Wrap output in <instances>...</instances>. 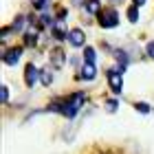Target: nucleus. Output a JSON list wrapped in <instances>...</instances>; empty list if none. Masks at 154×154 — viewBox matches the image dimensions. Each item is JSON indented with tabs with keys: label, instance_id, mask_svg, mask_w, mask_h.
<instances>
[{
	"label": "nucleus",
	"instance_id": "obj_1",
	"mask_svg": "<svg viewBox=\"0 0 154 154\" xmlns=\"http://www.w3.org/2000/svg\"><path fill=\"white\" fill-rule=\"evenodd\" d=\"M84 103H86V95H84V93H75L71 97H66V99H57V101L48 103L46 110H48V112H60L62 117H66V119H75Z\"/></svg>",
	"mask_w": 154,
	"mask_h": 154
},
{
	"label": "nucleus",
	"instance_id": "obj_2",
	"mask_svg": "<svg viewBox=\"0 0 154 154\" xmlns=\"http://www.w3.org/2000/svg\"><path fill=\"white\" fill-rule=\"evenodd\" d=\"M123 73L121 71H117V68H110V71L106 73L108 77V84H110V90H112L115 95H121L123 93Z\"/></svg>",
	"mask_w": 154,
	"mask_h": 154
},
{
	"label": "nucleus",
	"instance_id": "obj_3",
	"mask_svg": "<svg viewBox=\"0 0 154 154\" xmlns=\"http://www.w3.org/2000/svg\"><path fill=\"white\" fill-rule=\"evenodd\" d=\"M117 24H119V13L115 9H103L99 13V26H103V29H115Z\"/></svg>",
	"mask_w": 154,
	"mask_h": 154
},
{
	"label": "nucleus",
	"instance_id": "obj_4",
	"mask_svg": "<svg viewBox=\"0 0 154 154\" xmlns=\"http://www.w3.org/2000/svg\"><path fill=\"white\" fill-rule=\"evenodd\" d=\"M38 79H40V71L35 68V64H26V68H24V84L29 88H33L38 84Z\"/></svg>",
	"mask_w": 154,
	"mask_h": 154
},
{
	"label": "nucleus",
	"instance_id": "obj_5",
	"mask_svg": "<svg viewBox=\"0 0 154 154\" xmlns=\"http://www.w3.org/2000/svg\"><path fill=\"white\" fill-rule=\"evenodd\" d=\"M20 55H22V46H13V48H9V51L2 55V62L9 64V66H16L20 62Z\"/></svg>",
	"mask_w": 154,
	"mask_h": 154
},
{
	"label": "nucleus",
	"instance_id": "obj_6",
	"mask_svg": "<svg viewBox=\"0 0 154 154\" xmlns=\"http://www.w3.org/2000/svg\"><path fill=\"white\" fill-rule=\"evenodd\" d=\"M68 42H71L73 46H84L86 44V35H84L82 29H71L68 31Z\"/></svg>",
	"mask_w": 154,
	"mask_h": 154
},
{
	"label": "nucleus",
	"instance_id": "obj_7",
	"mask_svg": "<svg viewBox=\"0 0 154 154\" xmlns=\"http://www.w3.org/2000/svg\"><path fill=\"white\" fill-rule=\"evenodd\" d=\"M95 77H97V68H95V64H86V62H84V66H82V71H79V79L90 82V79H95Z\"/></svg>",
	"mask_w": 154,
	"mask_h": 154
},
{
	"label": "nucleus",
	"instance_id": "obj_8",
	"mask_svg": "<svg viewBox=\"0 0 154 154\" xmlns=\"http://www.w3.org/2000/svg\"><path fill=\"white\" fill-rule=\"evenodd\" d=\"M84 9H86V13H90V16H99L101 13V2L99 0H86V2H84Z\"/></svg>",
	"mask_w": 154,
	"mask_h": 154
},
{
	"label": "nucleus",
	"instance_id": "obj_9",
	"mask_svg": "<svg viewBox=\"0 0 154 154\" xmlns=\"http://www.w3.org/2000/svg\"><path fill=\"white\" fill-rule=\"evenodd\" d=\"M40 82L44 84V86H51V84H53V73H51V68L40 71Z\"/></svg>",
	"mask_w": 154,
	"mask_h": 154
},
{
	"label": "nucleus",
	"instance_id": "obj_10",
	"mask_svg": "<svg viewBox=\"0 0 154 154\" xmlns=\"http://www.w3.org/2000/svg\"><path fill=\"white\" fill-rule=\"evenodd\" d=\"M95 48L93 46H86L84 48V62H86V64H95Z\"/></svg>",
	"mask_w": 154,
	"mask_h": 154
},
{
	"label": "nucleus",
	"instance_id": "obj_11",
	"mask_svg": "<svg viewBox=\"0 0 154 154\" xmlns=\"http://www.w3.org/2000/svg\"><path fill=\"white\" fill-rule=\"evenodd\" d=\"M51 31H53V35H55V40H60V42H62V40H68V33H66L64 29H62V26H57V24H55V26H53Z\"/></svg>",
	"mask_w": 154,
	"mask_h": 154
},
{
	"label": "nucleus",
	"instance_id": "obj_12",
	"mask_svg": "<svg viewBox=\"0 0 154 154\" xmlns=\"http://www.w3.org/2000/svg\"><path fill=\"white\" fill-rule=\"evenodd\" d=\"M134 108H137V112H141V115H150V112H152L150 103H145V101H137Z\"/></svg>",
	"mask_w": 154,
	"mask_h": 154
},
{
	"label": "nucleus",
	"instance_id": "obj_13",
	"mask_svg": "<svg viewBox=\"0 0 154 154\" xmlns=\"http://www.w3.org/2000/svg\"><path fill=\"white\" fill-rule=\"evenodd\" d=\"M24 22H26V18L24 16H18L16 20H13V24H11V31H22Z\"/></svg>",
	"mask_w": 154,
	"mask_h": 154
},
{
	"label": "nucleus",
	"instance_id": "obj_14",
	"mask_svg": "<svg viewBox=\"0 0 154 154\" xmlns=\"http://www.w3.org/2000/svg\"><path fill=\"white\" fill-rule=\"evenodd\" d=\"M53 64H55V66H62V64H64V53H62L60 48H55V51H53Z\"/></svg>",
	"mask_w": 154,
	"mask_h": 154
},
{
	"label": "nucleus",
	"instance_id": "obj_15",
	"mask_svg": "<svg viewBox=\"0 0 154 154\" xmlns=\"http://www.w3.org/2000/svg\"><path fill=\"white\" fill-rule=\"evenodd\" d=\"M24 44L26 46H35L38 44V33H26L24 35Z\"/></svg>",
	"mask_w": 154,
	"mask_h": 154
},
{
	"label": "nucleus",
	"instance_id": "obj_16",
	"mask_svg": "<svg viewBox=\"0 0 154 154\" xmlns=\"http://www.w3.org/2000/svg\"><path fill=\"white\" fill-rule=\"evenodd\" d=\"M128 20L130 22H139V7H130L128 9Z\"/></svg>",
	"mask_w": 154,
	"mask_h": 154
},
{
	"label": "nucleus",
	"instance_id": "obj_17",
	"mask_svg": "<svg viewBox=\"0 0 154 154\" xmlns=\"http://www.w3.org/2000/svg\"><path fill=\"white\" fill-rule=\"evenodd\" d=\"M31 5L35 7V9L44 11V9H46V5H48V0H31Z\"/></svg>",
	"mask_w": 154,
	"mask_h": 154
},
{
	"label": "nucleus",
	"instance_id": "obj_18",
	"mask_svg": "<svg viewBox=\"0 0 154 154\" xmlns=\"http://www.w3.org/2000/svg\"><path fill=\"white\" fill-rule=\"evenodd\" d=\"M0 101H2V103H7V101H9V88H7V86H2V88H0Z\"/></svg>",
	"mask_w": 154,
	"mask_h": 154
},
{
	"label": "nucleus",
	"instance_id": "obj_19",
	"mask_svg": "<svg viewBox=\"0 0 154 154\" xmlns=\"http://www.w3.org/2000/svg\"><path fill=\"white\" fill-rule=\"evenodd\" d=\"M117 106H119V103H117V99H108V101H106L108 112H115V110H117Z\"/></svg>",
	"mask_w": 154,
	"mask_h": 154
},
{
	"label": "nucleus",
	"instance_id": "obj_20",
	"mask_svg": "<svg viewBox=\"0 0 154 154\" xmlns=\"http://www.w3.org/2000/svg\"><path fill=\"white\" fill-rule=\"evenodd\" d=\"M145 51H148V57H150V60H154V40H152V42H148Z\"/></svg>",
	"mask_w": 154,
	"mask_h": 154
},
{
	"label": "nucleus",
	"instance_id": "obj_21",
	"mask_svg": "<svg viewBox=\"0 0 154 154\" xmlns=\"http://www.w3.org/2000/svg\"><path fill=\"white\" fill-rule=\"evenodd\" d=\"M66 13H68L66 9H60V11H57V20H60V22H62V20L66 18Z\"/></svg>",
	"mask_w": 154,
	"mask_h": 154
},
{
	"label": "nucleus",
	"instance_id": "obj_22",
	"mask_svg": "<svg viewBox=\"0 0 154 154\" xmlns=\"http://www.w3.org/2000/svg\"><path fill=\"white\" fill-rule=\"evenodd\" d=\"M145 5V0H134V7H143Z\"/></svg>",
	"mask_w": 154,
	"mask_h": 154
},
{
	"label": "nucleus",
	"instance_id": "obj_23",
	"mask_svg": "<svg viewBox=\"0 0 154 154\" xmlns=\"http://www.w3.org/2000/svg\"><path fill=\"white\" fill-rule=\"evenodd\" d=\"M86 0H73V5H84Z\"/></svg>",
	"mask_w": 154,
	"mask_h": 154
}]
</instances>
